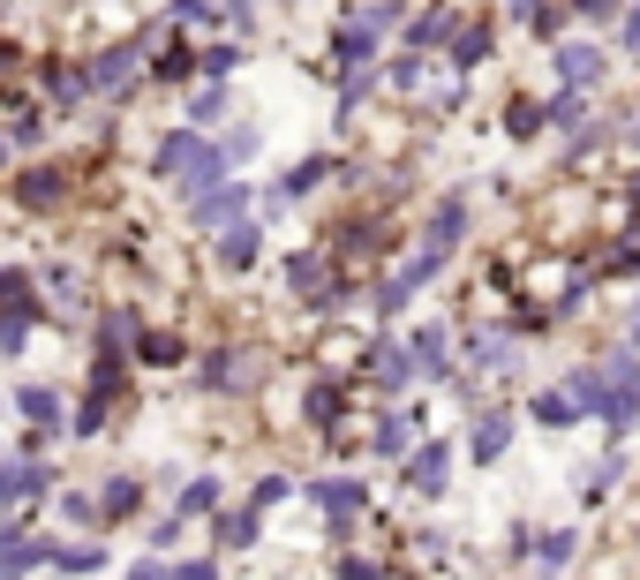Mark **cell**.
I'll use <instances>...</instances> for the list:
<instances>
[{
	"instance_id": "22",
	"label": "cell",
	"mask_w": 640,
	"mask_h": 580,
	"mask_svg": "<svg viewBox=\"0 0 640 580\" xmlns=\"http://www.w3.org/2000/svg\"><path fill=\"white\" fill-rule=\"evenodd\" d=\"M39 302H31V272H8V317H31Z\"/></svg>"
},
{
	"instance_id": "40",
	"label": "cell",
	"mask_w": 640,
	"mask_h": 580,
	"mask_svg": "<svg viewBox=\"0 0 640 580\" xmlns=\"http://www.w3.org/2000/svg\"><path fill=\"white\" fill-rule=\"evenodd\" d=\"M580 15H596V23H602V15H618V0H580Z\"/></svg>"
},
{
	"instance_id": "29",
	"label": "cell",
	"mask_w": 640,
	"mask_h": 580,
	"mask_svg": "<svg viewBox=\"0 0 640 580\" xmlns=\"http://www.w3.org/2000/svg\"><path fill=\"white\" fill-rule=\"evenodd\" d=\"M218 505V483H189V491H181V513H212Z\"/></svg>"
},
{
	"instance_id": "28",
	"label": "cell",
	"mask_w": 640,
	"mask_h": 580,
	"mask_svg": "<svg viewBox=\"0 0 640 580\" xmlns=\"http://www.w3.org/2000/svg\"><path fill=\"white\" fill-rule=\"evenodd\" d=\"M84 83H90V76H76V68H45V91H53V98H76Z\"/></svg>"
},
{
	"instance_id": "24",
	"label": "cell",
	"mask_w": 640,
	"mask_h": 580,
	"mask_svg": "<svg viewBox=\"0 0 640 580\" xmlns=\"http://www.w3.org/2000/svg\"><path fill=\"white\" fill-rule=\"evenodd\" d=\"M377 453H407V414H384L377 422Z\"/></svg>"
},
{
	"instance_id": "6",
	"label": "cell",
	"mask_w": 640,
	"mask_h": 580,
	"mask_svg": "<svg viewBox=\"0 0 640 580\" xmlns=\"http://www.w3.org/2000/svg\"><path fill=\"white\" fill-rule=\"evenodd\" d=\"M301 491L317 497L332 520H354V513H362V483H340V475H332V483H301Z\"/></svg>"
},
{
	"instance_id": "36",
	"label": "cell",
	"mask_w": 640,
	"mask_h": 580,
	"mask_svg": "<svg viewBox=\"0 0 640 580\" xmlns=\"http://www.w3.org/2000/svg\"><path fill=\"white\" fill-rule=\"evenodd\" d=\"M173 15H181V23H212L218 8H212V0H173Z\"/></svg>"
},
{
	"instance_id": "18",
	"label": "cell",
	"mask_w": 640,
	"mask_h": 580,
	"mask_svg": "<svg viewBox=\"0 0 640 580\" xmlns=\"http://www.w3.org/2000/svg\"><path fill=\"white\" fill-rule=\"evenodd\" d=\"M218 542H226V550H249L256 542V513H226V520H218Z\"/></svg>"
},
{
	"instance_id": "23",
	"label": "cell",
	"mask_w": 640,
	"mask_h": 580,
	"mask_svg": "<svg viewBox=\"0 0 640 580\" xmlns=\"http://www.w3.org/2000/svg\"><path fill=\"white\" fill-rule=\"evenodd\" d=\"M45 566H61V573H98V550H61V542H53Z\"/></svg>"
},
{
	"instance_id": "37",
	"label": "cell",
	"mask_w": 640,
	"mask_h": 580,
	"mask_svg": "<svg viewBox=\"0 0 640 580\" xmlns=\"http://www.w3.org/2000/svg\"><path fill=\"white\" fill-rule=\"evenodd\" d=\"M173 355H181V347H173L167 331H151V339H143V362H173Z\"/></svg>"
},
{
	"instance_id": "43",
	"label": "cell",
	"mask_w": 640,
	"mask_h": 580,
	"mask_svg": "<svg viewBox=\"0 0 640 580\" xmlns=\"http://www.w3.org/2000/svg\"><path fill=\"white\" fill-rule=\"evenodd\" d=\"M633 197H640V173H633Z\"/></svg>"
},
{
	"instance_id": "21",
	"label": "cell",
	"mask_w": 640,
	"mask_h": 580,
	"mask_svg": "<svg viewBox=\"0 0 640 580\" xmlns=\"http://www.w3.org/2000/svg\"><path fill=\"white\" fill-rule=\"evenodd\" d=\"M136 483H128V475H114V483H106V497H98V505H106V513H136Z\"/></svg>"
},
{
	"instance_id": "1",
	"label": "cell",
	"mask_w": 640,
	"mask_h": 580,
	"mask_svg": "<svg viewBox=\"0 0 640 580\" xmlns=\"http://www.w3.org/2000/svg\"><path fill=\"white\" fill-rule=\"evenodd\" d=\"M226 159H234V151H218V144H204V136H167V144H159V173L181 181V189H196V197L218 189Z\"/></svg>"
},
{
	"instance_id": "3",
	"label": "cell",
	"mask_w": 640,
	"mask_h": 580,
	"mask_svg": "<svg viewBox=\"0 0 640 580\" xmlns=\"http://www.w3.org/2000/svg\"><path fill=\"white\" fill-rule=\"evenodd\" d=\"M445 467H452V445H437V437H429L423 453L407 460V491H415V497H437V491H445Z\"/></svg>"
},
{
	"instance_id": "5",
	"label": "cell",
	"mask_w": 640,
	"mask_h": 580,
	"mask_svg": "<svg viewBox=\"0 0 640 580\" xmlns=\"http://www.w3.org/2000/svg\"><path fill=\"white\" fill-rule=\"evenodd\" d=\"M234 211H249V189H242V181H226V189H204V197H196V226H226Z\"/></svg>"
},
{
	"instance_id": "35",
	"label": "cell",
	"mask_w": 640,
	"mask_h": 580,
	"mask_svg": "<svg viewBox=\"0 0 640 580\" xmlns=\"http://www.w3.org/2000/svg\"><path fill=\"white\" fill-rule=\"evenodd\" d=\"M573 392H580V408H596V400H602V370H580V377H573Z\"/></svg>"
},
{
	"instance_id": "16",
	"label": "cell",
	"mask_w": 640,
	"mask_h": 580,
	"mask_svg": "<svg viewBox=\"0 0 640 580\" xmlns=\"http://www.w3.org/2000/svg\"><path fill=\"white\" fill-rule=\"evenodd\" d=\"M370 362H377V384H384V392H399V384H407V370H415V347H407V355H399V347H377Z\"/></svg>"
},
{
	"instance_id": "27",
	"label": "cell",
	"mask_w": 640,
	"mask_h": 580,
	"mask_svg": "<svg viewBox=\"0 0 640 580\" xmlns=\"http://www.w3.org/2000/svg\"><path fill=\"white\" fill-rule=\"evenodd\" d=\"M452 61H460V68H474V61H490V31H468V39L452 45Z\"/></svg>"
},
{
	"instance_id": "11",
	"label": "cell",
	"mask_w": 640,
	"mask_h": 580,
	"mask_svg": "<svg viewBox=\"0 0 640 580\" xmlns=\"http://www.w3.org/2000/svg\"><path fill=\"white\" fill-rule=\"evenodd\" d=\"M505 445H512V422H505V414H482V422H474V437H468V453L474 460H498Z\"/></svg>"
},
{
	"instance_id": "8",
	"label": "cell",
	"mask_w": 640,
	"mask_h": 580,
	"mask_svg": "<svg viewBox=\"0 0 640 580\" xmlns=\"http://www.w3.org/2000/svg\"><path fill=\"white\" fill-rule=\"evenodd\" d=\"M557 76L573 83V91H588V83L602 76V53L596 45H565V53H557Z\"/></svg>"
},
{
	"instance_id": "32",
	"label": "cell",
	"mask_w": 640,
	"mask_h": 580,
	"mask_svg": "<svg viewBox=\"0 0 640 580\" xmlns=\"http://www.w3.org/2000/svg\"><path fill=\"white\" fill-rule=\"evenodd\" d=\"M309 414L332 422V414H340V392H332V384H309Z\"/></svg>"
},
{
	"instance_id": "2",
	"label": "cell",
	"mask_w": 640,
	"mask_h": 580,
	"mask_svg": "<svg viewBox=\"0 0 640 580\" xmlns=\"http://www.w3.org/2000/svg\"><path fill=\"white\" fill-rule=\"evenodd\" d=\"M596 414L610 422V430H633V414H640V362H633V355L602 362V400H596Z\"/></svg>"
},
{
	"instance_id": "33",
	"label": "cell",
	"mask_w": 640,
	"mask_h": 580,
	"mask_svg": "<svg viewBox=\"0 0 640 580\" xmlns=\"http://www.w3.org/2000/svg\"><path fill=\"white\" fill-rule=\"evenodd\" d=\"M535 558H543V566H565V558H573V536H543V542H535Z\"/></svg>"
},
{
	"instance_id": "30",
	"label": "cell",
	"mask_w": 640,
	"mask_h": 580,
	"mask_svg": "<svg viewBox=\"0 0 640 580\" xmlns=\"http://www.w3.org/2000/svg\"><path fill=\"white\" fill-rule=\"evenodd\" d=\"M234 362H242V355H212V362H204V384H218V392H226V384L242 377V370H234Z\"/></svg>"
},
{
	"instance_id": "15",
	"label": "cell",
	"mask_w": 640,
	"mask_h": 580,
	"mask_svg": "<svg viewBox=\"0 0 640 580\" xmlns=\"http://www.w3.org/2000/svg\"><path fill=\"white\" fill-rule=\"evenodd\" d=\"M573 414H580V392H535V422L543 430H573Z\"/></svg>"
},
{
	"instance_id": "19",
	"label": "cell",
	"mask_w": 640,
	"mask_h": 580,
	"mask_svg": "<svg viewBox=\"0 0 640 580\" xmlns=\"http://www.w3.org/2000/svg\"><path fill=\"white\" fill-rule=\"evenodd\" d=\"M324 173H332V159H301L295 173H287V197H309V189H317Z\"/></svg>"
},
{
	"instance_id": "42",
	"label": "cell",
	"mask_w": 640,
	"mask_h": 580,
	"mask_svg": "<svg viewBox=\"0 0 640 580\" xmlns=\"http://www.w3.org/2000/svg\"><path fill=\"white\" fill-rule=\"evenodd\" d=\"M512 8H520V15H543V0H512Z\"/></svg>"
},
{
	"instance_id": "31",
	"label": "cell",
	"mask_w": 640,
	"mask_h": 580,
	"mask_svg": "<svg viewBox=\"0 0 640 580\" xmlns=\"http://www.w3.org/2000/svg\"><path fill=\"white\" fill-rule=\"evenodd\" d=\"M505 355H512V339H474V362L482 370H505Z\"/></svg>"
},
{
	"instance_id": "14",
	"label": "cell",
	"mask_w": 640,
	"mask_h": 580,
	"mask_svg": "<svg viewBox=\"0 0 640 580\" xmlns=\"http://www.w3.org/2000/svg\"><path fill=\"white\" fill-rule=\"evenodd\" d=\"M15 408L31 414L39 430H61V392H45V384H23V392H15Z\"/></svg>"
},
{
	"instance_id": "17",
	"label": "cell",
	"mask_w": 640,
	"mask_h": 580,
	"mask_svg": "<svg viewBox=\"0 0 640 580\" xmlns=\"http://www.w3.org/2000/svg\"><path fill=\"white\" fill-rule=\"evenodd\" d=\"M415 362H423V377H445V370H452V362H445V331H437V325L415 331Z\"/></svg>"
},
{
	"instance_id": "25",
	"label": "cell",
	"mask_w": 640,
	"mask_h": 580,
	"mask_svg": "<svg viewBox=\"0 0 640 580\" xmlns=\"http://www.w3.org/2000/svg\"><path fill=\"white\" fill-rule=\"evenodd\" d=\"M189 68H196V53H189V45H167V53H159V76H167V83H181Z\"/></svg>"
},
{
	"instance_id": "26",
	"label": "cell",
	"mask_w": 640,
	"mask_h": 580,
	"mask_svg": "<svg viewBox=\"0 0 640 580\" xmlns=\"http://www.w3.org/2000/svg\"><path fill=\"white\" fill-rule=\"evenodd\" d=\"M106 400H114V392H98V384H90V400H84V422H76L84 437H98V430H106Z\"/></svg>"
},
{
	"instance_id": "10",
	"label": "cell",
	"mask_w": 640,
	"mask_h": 580,
	"mask_svg": "<svg viewBox=\"0 0 640 580\" xmlns=\"http://www.w3.org/2000/svg\"><path fill=\"white\" fill-rule=\"evenodd\" d=\"M53 550L45 542H31V536H0V573H31V566H45Z\"/></svg>"
},
{
	"instance_id": "12",
	"label": "cell",
	"mask_w": 640,
	"mask_h": 580,
	"mask_svg": "<svg viewBox=\"0 0 640 580\" xmlns=\"http://www.w3.org/2000/svg\"><path fill=\"white\" fill-rule=\"evenodd\" d=\"M45 491V467H31V460H8V475H0V497L8 505H23V497Z\"/></svg>"
},
{
	"instance_id": "13",
	"label": "cell",
	"mask_w": 640,
	"mask_h": 580,
	"mask_svg": "<svg viewBox=\"0 0 640 580\" xmlns=\"http://www.w3.org/2000/svg\"><path fill=\"white\" fill-rule=\"evenodd\" d=\"M128 61H136V45L98 53V61H90V83H98V91H128Z\"/></svg>"
},
{
	"instance_id": "7",
	"label": "cell",
	"mask_w": 640,
	"mask_h": 580,
	"mask_svg": "<svg viewBox=\"0 0 640 580\" xmlns=\"http://www.w3.org/2000/svg\"><path fill=\"white\" fill-rule=\"evenodd\" d=\"M256 242H264V234H256L249 219H242V226H226V234H218V264H226V272H249V264H256Z\"/></svg>"
},
{
	"instance_id": "9",
	"label": "cell",
	"mask_w": 640,
	"mask_h": 580,
	"mask_svg": "<svg viewBox=\"0 0 640 580\" xmlns=\"http://www.w3.org/2000/svg\"><path fill=\"white\" fill-rule=\"evenodd\" d=\"M460 226H468V197H445V204H437V219H429V249H445V256H452Z\"/></svg>"
},
{
	"instance_id": "34",
	"label": "cell",
	"mask_w": 640,
	"mask_h": 580,
	"mask_svg": "<svg viewBox=\"0 0 640 580\" xmlns=\"http://www.w3.org/2000/svg\"><path fill=\"white\" fill-rule=\"evenodd\" d=\"M204 68H212V76H234V68H242V53H234V45H212V53H204Z\"/></svg>"
},
{
	"instance_id": "38",
	"label": "cell",
	"mask_w": 640,
	"mask_h": 580,
	"mask_svg": "<svg viewBox=\"0 0 640 580\" xmlns=\"http://www.w3.org/2000/svg\"><path fill=\"white\" fill-rule=\"evenodd\" d=\"M53 181H61V173H31V189H23V197H31V204H53V197H61Z\"/></svg>"
},
{
	"instance_id": "20",
	"label": "cell",
	"mask_w": 640,
	"mask_h": 580,
	"mask_svg": "<svg viewBox=\"0 0 640 580\" xmlns=\"http://www.w3.org/2000/svg\"><path fill=\"white\" fill-rule=\"evenodd\" d=\"M445 31H452V15H423V23H407V45L423 53V45H437Z\"/></svg>"
},
{
	"instance_id": "41",
	"label": "cell",
	"mask_w": 640,
	"mask_h": 580,
	"mask_svg": "<svg viewBox=\"0 0 640 580\" xmlns=\"http://www.w3.org/2000/svg\"><path fill=\"white\" fill-rule=\"evenodd\" d=\"M626 45H640V8H633V15H626Z\"/></svg>"
},
{
	"instance_id": "39",
	"label": "cell",
	"mask_w": 640,
	"mask_h": 580,
	"mask_svg": "<svg viewBox=\"0 0 640 580\" xmlns=\"http://www.w3.org/2000/svg\"><path fill=\"white\" fill-rule=\"evenodd\" d=\"M295 491V483H287V475H264V483H256V505H279V497Z\"/></svg>"
},
{
	"instance_id": "4",
	"label": "cell",
	"mask_w": 640,
	"mask_h": 580,
	"mask_svg": "<svg viewBox=\"0 0 640 580\" xmlns=\"http://www.w3.org/2000/svg\"><path fill=\"white\" fill-rule=\"evenodd\" d=\"M287 280H295V294H309V309H332V264L324 256H295Z\"/></svg>"
}]
</instances>
